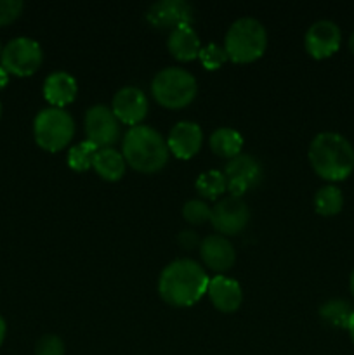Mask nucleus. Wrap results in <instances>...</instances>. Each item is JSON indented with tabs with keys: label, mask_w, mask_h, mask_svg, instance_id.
<instances>
[{
	"label": "nucleus",
	"mask_w": 354,
	"mask_h": 355,
	"mask_svg": "<svg viewBox=\"0 0 354 355\" xmlns=\"http://www.w3.org/2000/svg\"><path fill=\"white\" fill-rule=\"evenodd\" d=\"M200 257L208 269L222 274L235 266L236 252L226 236L212 234L200 243Z\"/></svg>",
	"instance_id": "2eb2a0df"
},
{
	"label": "nucleus",
	"mask_w": 354,
	"mask_h": 355,
	"mask_svg": "<svg viewBox=\"0 0 354 355\" xmlns=\"http://www.w3.org/2000/svg\"><path fill=\"white\" fill-rule=\"evenodd\" d=\"M342 42L340 28L333 21L321 19L307 28L304 37V47L314 59H326L335 54Z\"/></svg>",
	"instance_id": "9b49d317"
},
{
	"label": "nucleus",
	"mask_w": 354,
	"mask_h": 355,
	"mask_svg": "<svg viewBox=\"0 0 354 355\" xmlns=\"http://www.w3.org/2000/svg\"><path fill=\"white\" fill-rule=\"evenodd\" d=\"M344 207V194L337 186H323L314 194V210L323 217L337 215Z\"/></svg>",
	"instance_id": "5701e85b"
},
{
	"label": "nucleus",
	"mask_w": 354,
	"mask_h": 355,
	"mask_svg": "<svg viewBox=\"0 0 354 355\" xmlns=\"http://www.w3.org/2000/svg\"><path fill=\"white\" fill-rule=\"evenodd\" d=\"M146 19L158 30H176L193 23V9L184 0H158L146 12Z\"/></svg>",
	"instance_id": "ddd939ff"
},
{
	"label": "nucleus",
	"mask_w": 354,
	"mask_h": 355,
	"mask_svg": "<svg viewBox=\"0 0 354 355\" xmlns=\"http://www.w3.org/2000/svg\"><path fill=\"white\" fill-rule=\"evenodd\" d=\"M148 97L139 87H124L111 101V111L118 121L130 127H137L148 116Z\"/></svg>",
	"instance_id": "f8f14e48"
},
{
	"label": "nucleus",
	"mask_w": 354,
	"mask_h": 355,
	"mask_svg": "<svg viewBox=\"0 0 354 355\" xmlns=\"http://www.w3.org/2000/svg\"><path fill=\"white\" fill-rule=\"evenodd\" d=\"M207 295L210 298L212 305L219 312H224V314H231V312L238 311L243 302V290L238 281L222 276V274L212 277L210 283H208Z\"/></svg>",
	"instance_id": "dca6fc26"
},
{
	"label": "nucleus",
	"mask_w": 354,
	"mask_h": 355,
	"mask_svg": "<svg viewBox=\"0 0 354 355\" xmlns=\"http://www.w3.org/2000/svg\"><path fill=\"white\" fill-rule=\"evenodd\" d=\"M210 277L203 267L189 259H177L162 270L158 279L160 298L172 307H191L207 293Z\"/></svg>",
	"instance_id": "f257e3e1"
},
{
	"label": "nucleus",
	"mask_w": 354,
	"mask_h": 355,
	"mask_svg": "<svg viewBox=\"0 0 354 355\" xmlns=\"http://www.w3.org/2000/svg\"><path fill=\"white\" fill-rule=\"evenodd\" d=\"M353 309L346 300L340 298H333V300L325 302L319 307V318L326 322V324L333 326V328H346L349 326L351 315H353Z\"/></svg>",
	"instance_id": "4be33fe9"
},
{
	"label": "nucleus",
	"mask_w": 354,
	"mask_h": 355,
	"mask_svg": "<svg viewBox=\"0 0 354 355\" xmlns=\"http://www.w3.org/2000/svg\"><path fill=\"white\" fill-rule=\"evenodd\" d=\"M66 347L65 342L59 338L58 335H44L38 338V342L35 343V355H65Z\"/></svg>",
	"instance_id": "bb28decb"
},
{
	"label": "nucleus",
	"mask_w": 354,
	"mask_h": 355,
	"mask_svg": "<svg viewBox=\"0 0 354 355\" xmlns=\"http://www.w3.org/2000/svg\"><path fill=\"white\" fill-rule=\"evenodd\" d=\"M44 61V52H42L40 44L30 37H17L12 38L0 54V62L2 68L9 75L16 76H30L40 68Z\"/></svg>",
	"instance_id": "0eeeda50"
},
{
	"label": "nucleus",
	"mask_w": 354,
	"mask_h": 355,
	"mask_svg": "<svg viewBox=\"0 0 354 355\" xmlns=\"http://www.w3.org/2000/svg\"><path fill=\"white\" fill-rule=\"evenodd\" d=\"M349 286H351V293H353V297H354V270H353V274H351Z\"/></svg>",
	"instance_id": "473e14b6"
},
{
	"label": "nucleus",
	"mask_w": 354,
	"mask_h": 355,
	"mask_svg": "<svg viewBox=\"0 0 354 355\" xmlns=\"http://www.w3.org/2000/svg\"><path fill=\"white\" fill-rule=\"evenodd\" d=\"M309 163L316 175L330 182L346 180L354 170V148L337 132H321L309 144Z\"/></svg>",
	"instance_id": "f03ea898"
},
{
	"label": "nucleus",
	"mask_w": 354,
	"mask_h": 355,
	"mask_svg": "<svg viewBox=\"0 0 354 355\" xmlns=\"http://www.w3.org/2000/svg\"><path fill=\"white\" fill-rule=\"evenodd\" d=\"M92 168L96 170L101 179L108 180V182H117L124 177L127 163L120 151H117L115 148H103L96 153Z\"/></svg>",
	"instance_id": "6ab92c4d"
},
{
	"label": "nucleus",
	"mask_w": 354,
	"mask_h": 355,
	"mask_svg": "<svg viewBox=\"0 0 354 355\" xmlns=\"http://www.w3.org/2000/svg\"><path fill=\"white\" fill-rule=\"evenodd\" d=\"M35 142L49 153H58L71 142L75 135V120L61 107H45L35 116Z\"/></svg>",
	"instance_id": "423d86ee"
},
{
	"label": "nucleus",
	"mask_w": 354,
	"mask_h": 355,
	"mask_svg": "<svg viewBox=\"0 0 354 355\" xmlns=\"http://www.w3.org/2000/svg\"><path fill=\"white\" fill-rule=\"evenodd\" d=\"M250 220V210L243 198H222L210 211V222L221 236H236L246 227Z\"/></svg>",
	"instance_id": "1a4fd4ad"
},
{
	"label": "nucleus",
	"mask_w": 354,
	"mask_h": 355,
	"mask_svg": "<svg viewBox=\"0 0 354 355\" xmlns=\"http://www.w3.org/2000/svg\"><path fill=\"white\" fill-rule=\"evenodd\" d=\"M121 155L128 166L141 173L160 172L169 162L167 139L148 125L130 127L121 141Z\"/></svg>",
	"instance_id": "7ed1b4c3"
},
{
	"label": "nucleus",
	"mask_w": 354,
	"mask_h": 355,
	"mask_svg": "<svg viewBox=\"0 0 354 355\" xmlns=\"http://www.w3.org/2000/svg\"><path fill=\"white\" fill-rule=\"evenodd\" d=\"M97 151H99V148L94 146L92 142H78L68 151V166L75 172H87L89 168H92Z\"/></svg>",
	"instance_id": "b1692460"
},
{
	"label": "nucleus",
	"mask_w": 354,
	"mask_h": 355,
	"mask_svg": "<svg viewBox=\"0 0 354 355\" xmlns=\"http://www.w3.org/2000/svg\"><path fill=\"white\" fill-rule=\"evenodd\" d=\"M198 59H200L203 68L208 69V71H215V69H219L221 66H224L226 61H229L224 47H221V45L217 44H208L205 45V47H201Z\"/></svg>",
	"instance_id": "393cba45"
},
{
	"label": "nucleus",
	"mask_w": 354,
	"mask_h": 355,
	"mask_svg": "<svg viewBox=\"0 0 354 355\" xmlns=\"http://www.w3.org/2000/svg\"><path fill=\"white\" fill-rule=\"evenodd\" d=\"M0 54H2V47H0Z\"/></svg>",
	"instance_id": "c9c22d12"
},
{
	"label": "nucleus",
	"mask_w": 354,
	"mask_h": 355,
	"mask_svg": "<svg viewBox=\"0 0 354 355\" xmlns=\"http://www.w3.org/2000/svg\"><path fill=\"white\" fill-rule=\"evenodd\" d=\"M177 241H179V245L186 250L194 248V246H200L201 243L194 231H183L179 236H177Z\"/></svg>",
	"instance_id": "c85d7f7f"
},
{
	"label": "nucleus",
	"mask_w": 354,
	"mask_h": 355,
	"mask_svg": "<svg viewBox=\"0 0 354 355\" xmlns=\"http://www.w3.org/2000/svg\"><path fill=\"white\" fill-rule=\"evenodd\" d=\"M0 116H2V104H0Z\"/></svg>",
	"instance_id": "f704fd0d"
},
{
	"label": "nucleus",
	"mask_w": 354,
	"mask_h": 355,
	"mask_svg": "<svg viewBox=\"0 0 354 355\" xmlns=\"http://www.w3.org/2000/svg\"><path fill=\"white\" fill-rule=\"evenodd\" d=\"M347 331H349L351 340H353V343H354V312H353V315H351V321H349V326H347Z\"/></svg>",
	"instance_id": "2f4dec72"
},
{
	"label": "nucleus",
	"mask_w": 354,
	"mask_h": 355,
	"mask_svg": "<svg viewBox=\"0 0 354 355\" xmlns=\"http://www.w3.org/2000/svg\"><path fill=\"white\" fill-rule=\"evenodd\" d=\"M167 49L177 61H193L200 55L201 42L193 26H180L170 31L167 38Z\"/></svg>",
	"instance_id": "a211bd4d"
},
{
	"label": "nucleus",
	"mask_w": 354,
	"mask_h": 355,
	"mask_svg": "<svg viewBox=\"0 0 354 355\" xmlns=\"http://www.w3.org/2000/svg\"><path fill=\"white\" fill-rule=\"evenodd\" d=\"M224 51L229 61L246 64L262 58L267 47V31L255 17H239L228 28Z\"/></svg>",
	"instance_id": "20e7f679"
},
{
	"label": "nucleus",
	"mask_w": 354,
	"mask_h": 355,
	"mask_svg": "<svg viewBox=\"0 0 354 355\" xmlns=\"http://www.w3.org/2000/svg\"><path fill=\"white\" fill-rule=\"evenodd\" d=\"M212 208L203 200H189L183 207V217L193 225H201L210 220Z\"/></svg>",
	"instance_id": "a878e982"
},
{
	"label": "nucleus",
	"mask_w": 354,
	"mask_h": 355,
	"mask_svg": "<svg viewBox=\"0 0 354 355\" xmlns=\"http://www.w3.org/2000/svg\"><path fill=\"white\" fill-rule=\"evenodd\" d=\"M78 85L76 80L66 71H54L45 78L44 97L52 107H65L75 101Z\"/></svg>",
	"instance_id": "f3484780"
},
{
	"label": "nucleus",
	"mask_w": 354,
	"mask_h": 355,
	"mask_svg": "<svg viewBox=\"0 0 354 355\" xmlns=\"http://www.w3.org/2000/svg\"><path fill=\"white\" fill-rule=\"evenodd\" d=\"M198 92L196 78L187 69L169 66L153 76L151 94L160 106L167 110H180L189 106Z\"/></svg>",
	"instance_id": "39448f33"
},
{
	"label": "nucleus",
	"mask_w": 354,
	"mask_h": 355,
	"mask_svg": "<svg viewBox=\"0 0 354 355\" xmlns=\"http://www.w3.org/2000/svg\"><path fill=\"white\" fill-rule=\"evenodd\" d=\"M194 189L203 200H217L221 194L228 191V180H226L224 172L208 170V172L200 173L194 182Z\"/></svg>",
	"instance_id": "412c9836"
},
{
	"label": "nucleus",
	"mask_w": 354,
	"mask_h": 355,
	"mask_svg": "<svg viewBox=\"0 0 354 355\" xmlns=\"http://www.w3.org/2000/svg\"><path fill=\"white\" fill-rule=\"evenodd\" d=\"M24 3L19 0H0V26L14 23L21 16Z\"/></svg>",
	"instance_id": "cd10ccee"
},
{
	"label": "nucleus",
	"mask_w": 354,
	"mask_h": 355,
	"mask_svg": "<svg viewBox=\"0 0 354 355\" xmlns=\"http://www.w3.org/2000/svg\"><path fill=\"white\" fill-rule=\"evenodd\" d=\"M6 331H7L6 321H3V318H2V315H0V345H2L3 338H6Z\"/></svg>",
	"instance_id": "7c9ffc66"
},
{
	"label": "nucleus",
	"mask_w": 354,
	"mask_h": 355,
	"mask_svg": "<svg viewBox=\"0 0 354 355\" xmlns=\"http://www.w3.org/2000/svg\"><path fill=\"white\" fill-rule=\"evenodd\" d=\"M201 144H203V132L194 121H177L167 137L169 151L179 159L193 158L196 153H200Z\"/></svg>",
	"instance_id": "4468645a"
},
{
	"label": "nucleus",
	"mask_w": 354,
	"mask_h": 355,
	"mask_svg": "<svg viewBox=\"0 0 354 355\" xmlns=\"http://www.w3.org/2000/svg\"><path fill=\"white\" fill-rule=\"evenodd\" d=\"M7 82H9V73H7L6 69H3L2 66H0V90L6 89Z\"/></svg>",
	"instance_id": "c756f323"
},
{
	"label": "nucleus",
	"mask_w": 354,
	"mask_h": 355,
	"mask_svg": "<svg viewBox=\"0 0 354 355\" xmlns=\"http://www.w3.org/2000/svg\"><path fill=\"white\" fill-rule=\"evenodd\" d=\"M208 144L214 155H217L219 158H228L233 159L238 155H242L243 149V137L238 130L229 127L217 128L215 132H212L210 139H208Z\"/></svg>",
	"instance_id": "aec40b11"
},
{
	"label": "nucleus",
	"mask_w": 354,
	"mask_h": 355,
	"mask_svg": "<svg viewBox=\"0 0 354 355\" xmlns=\"http://www.w3.org/2000/svg\"><path fill=\"white\" fill-rule=\"evenodd\" d=\"M83 128H85L87 141L99 149L111 148L120 139V121L117 120L111 107L104 104H96L87 110Z\"/></svg>",
	"instance_id": "6e6552de"
},
{
	"label": "nucleus",
	"mask_w": 354,
	"mask_h": 355,
	"mask_svg": "<svg viewBox=\"0 0 354 355\" xmlns=\"http://www.w3.org/2000/svg\"><path fill=\"white\" fill-rule=\"evenodd\" d=\"M224 175L231 196L242 198L246 191L253 189L262 180V166L253 156L238 155L226 163Z\"/></svg>",
	"instance_id": "9d476101"
},
{
	"label": "nucleus",
	"mask_w": 354,
	"mask_h": 355,
	"mask_svg": "<svg viewBox=\"0 0 354 355\" xmlns=\"http://www.w3.org/2000/svg\"><path fill=\"white\" fill-rule=\"evenodd\" d=\"M349 49H351V52L354 54V31H353V35H351V38H349Z\"/></svg>",
	"instance_id": "72a5a7b5"
}]
</instances>
